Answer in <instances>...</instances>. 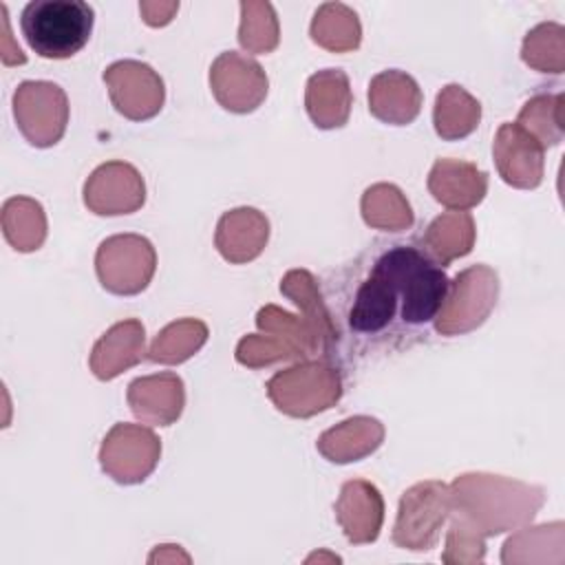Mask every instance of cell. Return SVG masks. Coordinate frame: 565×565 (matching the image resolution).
<instances>
[{"label": "cell", "mask_w": 565, "mask_h": 565, "mask_svg": "<svg viewBox=\"0 0 565 565\" xmlns=\"http://www.w3.org/2000/svg\"><path fill=\"white\" fill-rule=\"evenodd\" d=\"M437 294L430 258L417 245H388L358 278L349 307L347 327L353 335L373 338L393 329L395 320L415 335Z\"/></svg>", "instance_id": "obj_1"}, {"label": "cell", "mask_w": 565, "mask_h": 565, "mask_svg": "<svg viewBox=\"0 0 565 565\" xmlns=\"http://www.w3.org/2000/svg\"><path fill=\"white\" fill-rule=\"evenodd\" d=\"M452 510L468 519L486 539L530 523L545 503V490L519 479L466 472L450 483Z\"/></svg>", "instance_id": "obj_2"}, {"label": "cell", "mask_w": 565, "mask_h": 565, "mask_svg": "<svg viewBox=\"0 0 565 565\" xmlns=\"http://www.w3.org/2000/svg\"><path fill=\"white\" fill-rule=\"evenodd\" d=\"M95 11L82 0H31L20 15V29L33 53L46 60H68L90 40Z\"/></svg>", "instance_id": "obj_3"}, {"label": "cell", "mask_w": 565, "mask_h": 565, "mask_svg": "<svg viewBox=\"0 0 565 565\" xmlns=\"http://www.w3.org/2000/svg\"><path fill=\"white\" fill-rule=\"evenodd\" d=\"M267 397L289 417H313L342 397L340 369L324 358L300 360L267 380Z\"/></svg>", "instance_id": "obj_4"}, {"label": "cell", "mask_w": 565, "mask_h": 565, "mask_svg": "<svg viewBox=\"0 0 565 565\" xmlns=\"http://www.w3.org/2000/svg\"><path fill=\"white\" fill-rule=\"evenodd\" d=\"M499 298V276L492 267L479 263L461 269L450 282L439 313L435 316V331L439 335H463L481 327L492 313Z\"/></svg>", "instance_id": "obj_5"}, {"label": "cell", "mask_w": 565, "mask_h": 565, "mask_svg": "<svg viewBox=\"0 0 565 565\" xmlns=\"http://www.w3.org/2000/svg\"><path fill=\"white\" fill-rule=\"evenodd\" d=\"M450 512L452 494L448 483L428 479L411 486L399 499L397 519L393 525V543L411 552L433 550Z\"/></svg>", "instance_id": "obj_6"}, {"label": "cell", "mask_w": 565, "mask_h": 565, "mask_svg": "<svg viewBox=\"0 0 565 565\" xmlns=\"http://www.w3.org/2000/svg\"><path fill=\"white\" fill-rule=\"evenodd\" d=\"M157 269V252L141 234H115L99 243L95 271L102 287L115 296L141 294Z\"/></svg>", "instance_id": "obj_7"}, {"label": "cell", "mask_w": 565, "mask_h": 565, "mask_svg": "<svg viewBox=\"0 0 565 565\" xmlns=\"http://www.w3.org/2000/svg\"><path fill=\"white\" fill-rule=\"evenodd\" d=\"M13 117L22 137L35 148L55 146L68 126V97L46 79H26L13 93Z\"/></svg>", "instance_id": "obj_8"}, {"label": "cell", "mask_w": 565, "mask_h": 565, "mask_svg": "<svg viewBox=\"0 0 565 565\" xmlns=\"http://www.w3.org/2000/svg\"><path fill=\"white\" fill-rule=\"evenodd\" d=\"M161 459V439L141 424H115L99 448L102 470L121 486L146 481Z\"/></svg>", "instance_id": "obj_9"}, {"label": "cell", "mask_w": 565, "mask_h": 565, "mask_svg": "<svg viewBox=\"0 0 565 565\" xmlns=\"http://www.w3.org/2000/svg\"><path fill=\"white\" fill-rule=\"evenodd\" d=\"M115 110L130 121H146L159 115L166 102V86L161 75L146 62L119 60L104 71Z\"/></svg>", "instance_id": "obj_10"}, {"label": "cell", "mask_w": 565, "mask_h": 565, "mask_svg": "<svg viewBox=\"0 0 565 565\" xmlns=\"http://www.w3.org/2000/svg\"><path fill=\"white\" fill-rule=\"evenodd\" d=\"M210 88L225 110L247 115L265 102L269 79L254 57L223 51L210 66Z\"/></svg>", "instance_id": "obj_11"}, {"label": "cell", "mask_w": 565, "mask_h": 565, "mask_svg": "<svg viewBox=\"0 0 565 565\" xmlns=\"http://www.w3.org/2000/svg\"><path fill=\"white\" fill-rule=\"evenodd\" d=\"M82 196L97 216L132 214L146 203V183L132 163L106 161L88 174Z\"/></svg>", "instance_id": "obj_12"}, {"label": "cell", "mask_w": 565, "mask_h": 565, "mask_svg": "<svg viewBox=\"0 0 565 565\" xmlns=\"http://www.w3.org/2000/svg\"><path fill=\"white\" fill-rule=\"evenodd\" d=\"M492 157L499 177L519 190H534L543 181L545 148L516 121L499 126L492 141Z\"/></svg>", "instance_id": "obj_13"}, {"label": "cell", "mask_w": 565, "mask_h": 565, "mask_svg": "<svg viewBox=\"0 0 565 565\" xmlns=\"http://www.w3.org/2000/svg\"><path fill=\"white\" fill-rule=\"evenodd\" d=\"M126 399L139 422L150 426H170L183 413L185 386L177 373L161 371L132 380L128 384Z\"/></svg>", "instance_id": "obj_14"}, {"label": "cell", "mask_w": 565, "mask_h": 565, "mask_svg": "<svg viewBox=\"0 0 565 565\" xmlns=\"http://www.w3.org/2000/svg\"><path fill=\"white\" fill-rule=\"evenodd\" d=\"M146 329L141 320L128 318L108 327L93 344L88 366L102 382L115 380L146 358Z\"/></svg>", "instance_id": "obj_15"}, {"label": "cell", "mask_w": 565, "mask_h": 565, "mask_svg": "<svg viewBox=\"0 0 565 565\" xmlns=\"http://www.w3.org/2000/svg\"><path fill=\"white\" fill-rule=\"evenodd\" d=\"M335 519L353 545L373 543L384 523V499L366 479H351L335 501Z\"/></svg>", "instance_id": "obj_16"}, {"label": "cell", "mask_w": 565, "mask_h": 565, "mask_svg": "<svg viewBox=\"0 0 565 565\" xmlns=\"http://www.w3.org/2000/svg\"><path fill=\"white\" fill-rule=\"evenodd\" d=\"M269 241V221L256 207L227 210L214 232L216 252L232 265H243L258 258Z\"/></svg>", "instance_id": "obj_17"}, {"label": "cell", "mask_w": 565, "mask_h": 565, "mask_svg": "<svg viewBox=\"0 0 565 565\" xmlns=\"http://www.w3.org/2000/svg\"><path fill=\"white\" fill-rule=\"evenodd\" d=\"M422 88L406 71L388 68L373 75L369 82V110L384 124H413L422 110Z\"/></svg>", "instance_id": "obj_18"}, {"label": "cell", "mask_w": 565, "mask_h": 565, "mask_svg": "<svg viewBox=\"0 0 565 565\" xmlns=\"http://www.w3.org/2000/svg\"><path fill=\"white\" fill-rule=\"evenodd\" d=\"M428 192L448 210H470L488 192V172L463 159H437L428 172Z\"/></svg>", "instance_id": "obj_19"}, {"label": "cell", "mask_w": 565, "mask_h": 565, "mask_svg": "<svg viewBox=\"0 0 565 565\" xmlns=\"http://www.w3.org/2000/svg\"><path fill=\"white\" fill-rule=\"evenodd\" d=\"M351 106L353 93L349 75L342 68H322L307 79L305 110L318 128H342L349 121Z\"/></svg>", "instance_id": "obj_20"}, {"label": "cell", "mask_w": 565, "mask_h": 565, "mask_svg": "<svg viewBox=\"0 0 565 565\" xmlns=\"http://www.w3.org/2000/svg\"><path fill=\"white\" fill-rule=\"evenodd\" d=\"M384 441V424L371 415H353L324 430L316 448L331 463H351L373 455Z\"/></svg>", "instance_id": "obj_21"}, {"label": "cell", "mask_w": 565, "mask_h": 565, "mask_svg": "<svg viewBox=\"0 0 565 565\" xmlns=\"http://www.w3.org/2000/svg\"><path fill=\"white\" fill-rule=\"evenodd\" d=\"M477 225L470 212L448 210L430 221L422 236V249L439 265L448 267L452 260L472 252Z\"/></svg>", "instance_id": "obj_22"}, {"label": "cell", "mask_w": 565, "mask_h": 565, "mask_svg": "<svg viewBox=\"0 0 565 565\" xmlns=\"http://www.w3.org/2000/svg\"><path fill=\"white\" fill-rule=\"evenodd\" d=\"M481 121V104L463 86H444L433 106V126L444 141H457L477 130Z\"/></svg>", "instance_id": "obj_23"}, {"label": "cell", "mask_w": 565, "mask_h": 565, "mask_svg": "<svg viewBox=\"0 0 565 565\" xmlns=\"http://www.w3.org/2000/svg\"><path fill=\"white\" fill-rule=\"evenodd\" d=\"M311 40L331 53H351L362 42V24L358 13L342 2H324L311 18Z\"/></svg>", "instance_id": "obj_24"}, {"label": "cell", "mask_w": 565, "mask_h": 565, "mask_svg": "<svg viewBox=\"0 0 565 565\" xmlns=\"http://www.w3.org/2000/svg\"><path fill=\"white\" fill-rule=\"evenodd\" d=\"M565 525L561 521L539 527H525L503 543L501 561L512 563H563Z\"/></svg>", "instance_id": "obj_25"}, {"label": "cell", "mask_w": 565, "mask_h": 565, "mask_svg": "<svg viewBox=\"0 0 565 565\" xmlns=\"http://www.w3.org/2000/svg\"><path fill=\"white\" fill-rule=\"evenodd\" d=\"M2 234L18 252H35L46 238V214L31 196H11L2 205Z\"/></svg>", "instance_id": "obj_26"}, {"label": "cell", "mask_w": 565, "mask_h": 565, "mask_svg": "<svg viewBox=\"0 0 565 565\" xmlns=\"http://www.w3.org/2000/svg\"><path fill=\"white\" fill-rule=\"evenodd\" d=\"M360 210L364 223L382 232H404L415 223L411 203L393 183L369 185L360 199Z\"/></svg>", "instance_id": "obj_27"}, {"label": "cell", "mask_w": 565, "mask_h": 565, "mask_svg": "<svg viewBox=\"0 0 565 565\" xmlns=\"http://www.w3.org/2000/svg\"><path fill=\"white\" fill-rule=\"evenodd\" d=\"M210 329L199 318H181L166 324L148 347L146 358L159 364H181L190 360L205 342Z\"/></svg>", "instance_id": "obj_28"}, {"label": "cell", "mask_w": 565, "mask_h": 565, "mask_svg": "<svg viewBox=\"0 0 565 565\" xmlns=\"http://www.w3.org/2000/svg\"><path fill=\"white\" fill-rule=\"evenodd\" d=\"M280 294L289 298L305 318H309L313 324H318L333 342H338V324L333 313L329 311L324 296L320 291V285L316 276L307 269H289L280 280Z\"/></svg>", "instance_id": "obj_29"}, {"label": "cell", "mask_w": 565, "mask_h": 565, "mask_svg": "<svg viewBox=\"0 0 565 565\" xmlns=\"http://www.w3.org/2000/svg\"><path fill=\"white\" fill-rule=\"evenodd\" d=\"M516 124L530 132L543 148L561 143L565 135L563 93H539L519 110Z\"/></svg>", "instance_id": "obj_30"}, {"label": "cell", "mask_w": 565, "mask_h": 565, "mask_svg": "<svg viewBox=\"0 0 565 565\" xmlns=\"http://www.w3.org/2000/svg\"><path fill=\"white\" fill-rule=\"evenodd\" d=\"M521 60L550 75H561L565 71V29L558 22H541L527 31L521 44Z\"/></svg>", "instance_id": "obj_31"}, {"label": "cell", "mask_w": 565, "mask_h": 565, "mask_svg": "<svg viewBox=\"0 0 565 565\" xmlns=\"http://www.w3.org/2000/svg\"><path fill=\"white\" fill-rule=\"evenodd\" d=\"M238 44L247 53H271L280 42V26L271 2H241Z\"/></svg>", "instance_id": "obj_32"}, {"label": "cell", "mask_w": 565, "mask_h": 565, "mask_svg": "<svg viewBox=\"0 0 565 565\" xmlns=\"http://www.w3.org/2000/svg\"><path fill=\"white\" fill-rule=\"evenodd\" d=\"M234 358L238 364H243L247 369H263V366H271L276 362L305 360L294 342H289L287 338L271 333V331H258V333L243 335L236 344Z\"/></svg>", "instance_id": "obj_33"}, {"label": "cell", "mask_w": 565, "mask_h": 565, "mask_svg": "<svg viewBox=\"0 0 565 565\" xmlns=\"http://www.w3.org/2000/svg\"><path fill=\"white\" fill-rule=\"evenodd\" d=\"M450 527L446 534L444 563H481L486 556V536L461 514L450 512Z\"/></svg>", "instance_id": "obj_34"}, {"label": "cell", "mask_w": 565, "mask_h": 565, "mask_svg": "<svg viewBox=\"0 0 565 565\" xmlns=\"http://www.w3.org/2000/svg\"><path fill=\"white\" fill-rule=\"evenodd\" d=\"M139 11L148 26H166L179 11V2H139Z\"/></svg>", "instance_id": "obj_35"}, {"label": "cell", "mask_w": 565, "mask_h": 565, "mask_svg": "<svg viewBox=\"0 0 565 565\" xmlns=\"http://www.w3.org/2000/svg\"><path fill=\"white\" fill-rule=\"evenodd\" d=\"M163 561H185L190 563V556L181 552L179 545H157V550L148 556V563H163Z\"/></svg>", "instance_id": "obj_36"}]
</instances>
